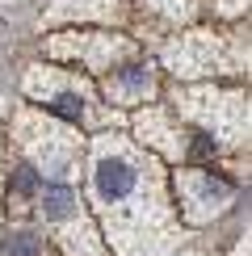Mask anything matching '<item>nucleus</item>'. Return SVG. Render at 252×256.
Returning a JSON list of instances; mask_svg holds the SVG:
<instances>
[{"label":"nucleus","instance_id":"1","mask_svg":"<svg viewBox=\"0 0 252 256\" xmlns=\"http://www.w3.org/2000/svg\"><path fill=\"white\" fill-rule=\"evenodd\" d=\"M88 176L97 210L105 214L110 240L122 256H164L176 244L168 185L147 147H134L126 134H97Z\"/></svg>","mask_w":252,"mask_h":256},{"label":"nucleus","instance_id":"2","mask_svg":"<svg viewBox=\"0 0 252 256\" xmlns=\"http://www.w3.org/2000/svg\"><path fill=\"white\" fill-rule=\"evenodd\" d=\"M13 138L21 143V152L30 156V168L59 185L80 176V160H84V138L72 130L68 122L50 118L42 110H17L13 114Z\"/></svg>","mask_w":252,"mask_h":256},{"label":"nucleus","instance_id":"3","mask_svg":"<svg viewBox=\"0 0 252 256\" xmlns=\"http://www.w3.org/2000/svg\"><path fill=\"white\" fill-rule=\"evenodd\" d=\"M26 92L34 101H42L46 110L63 114V118L80 122V126H118V114H105L97 101H92L88 80L76 76V72H63V68H30L26 72Z\"/></svg>","mask_w":252,"mask_h":256},{"label":"nucleus","instance_id":"4","mask_svg":"<svg viewBox=\"0 0 252 256\" xmlns=\"http://www.w3.org/2000/svg\"><path fill=\"white\" fill-rule=\"evenodd\" d=\"M164 63L185 80H194V76H240V72H248V46H244V38L198 30V34H185L181 42H172L164 50Z\"/></svg>","mask_w":252,"mask_h":256},{"label":"nucleus","instance_id":"5","mask_svg":"<svg viewBox=\"0 0 252 256\" xmlns=\"http://www.w3.org/2000/svg\"><path fill=\"white\" fill-rule=\"evenodd\" d=\"M34 214H38L42 227L63 244L68 256H105V248H101L97 231H92L88 214H84V202H80L76 189L59 185V180L55 185H38Z\"/></svg>","mask_w":252,"mask_h":256},{"label":"nucleus","instance_id":"6","mask_svg":"<svg viewBox=\"0 0 252 256\" xmlns=\"http://www.w3.org/2000/svg\"><path fill=\"white\" fill-rule=\"evenodd\" d=\"M185 118L202 122L223 147L248 143V92L240 88H181L176 92Z\"/></svg>","mask_w":252,"mask_h":256},{"label":"nucleus","instance_id":"7","mask_svg":"<svg viewBox=\"0 0 252 256\" xmlns=\"http://www.w3.org/2000/svg\"><path fill=\"white\" fill-rule=\"evenodd\" d=\"M172 198H176V206H181V218L194 222V227H202V222L218 218L231 206L236 185L223 180L218 172H210V168H181V172L172 176Z\"/></svg>","mask_w":252,"mask_h":256},{"label":"nucleus","instance_id":"8","mask_svg":"<svg viewBox=\"0 0 252 256\" xmlns=\"http://www.w3.org/2000/svg\"><path fill=\"white\" fill-rule=\"evenodd\" d=\"M134 130L152 152L176 156V160H206L210 156V134H194L176 122V114L168 110H143L134 118Z\"/></svg>","mask_w":252,"mask_h":256},{"label":"nucleus","instance_id":"9","mask_svg":"<svg viewBox=\"0 0 252 256\" xmlns=\"http://www.w3.org/2000/svg\"><path fill=\"white\" fill-rule=\"evenodd\" d=\"M46 50L55 59H76L88 72L105 76L110 68H118L122 59H134V42L130 38H110V34H59L46 42Z\"/></svg>","mask_w":252,"mask_h":256},{"label":"nucleus","instance_id":"10","mask_svg":"<svg viewBox=\"0 0 252 256\" xmlns=\"http://www.w3.org/2000/svg\"><path fill=\"white\" fill-rule=\"evenodd\" d=\"M101 88L105 97L114 105H143L156 97V88H160V80H156L152 63H139V59H122L118 68H110L101 76Z\"/></svg>","mask_w":252,"mask_h":256},{"label":"nucleus","instance_id":"11","mask_svg":"<svg viewBox=\"0 0 252 256\" xmlns=\"http://www.w3.org/2000/svg\"><path fill=\"white\" fill-rule=\"evenodd\" d=\"M126 0H55L46 21H122Z\"/></svg>","mask_w":252,"mask_h":256},{"label":"nucleus","instance_id":"12","mask_svg":"<svg viewBox=\"0 0 252 256\" xmlns=\"http://www.w3.org/2000/svg\"><path fill=\"white\" fill-rule=\"evenodd\" d=\"M4 252H8V256H46V240H42V231L17 222V227H8Z\"/></svg>","mask_w":252,"mask_h":256},{"label":"nucleus","instance_id":"13","mask_svg":"<svg viewBox=\"0 0 252 256\" xmlns=\"http://www.w3.org/2000/svg\"><path fill=\"white\" fill-rule=\"evenodd\" d=\"M164 21H189L198 13V0H147Z\"/></svg>","mask_w":252,"mask_h":256},{"label":"nucleus","instance_id":"14","mask_svg":"<svg viewBox=\"0 0 252 256\" xmlns=\"http://www.w3.org/2000/svg\"><path fill=\"white\" fill-rule=\"evenodd\" d=\"M244 4H248V0H218V13H223V17H236Z\"/></svg>","mask_w":252,"mask_h":256}]
</instances>
